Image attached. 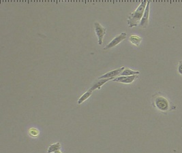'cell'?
Listing matches in <instances>:
<instances>
[{
    "label": "cell",
    "instance_id": "6da1fadb",
    "mask_svg": "<svg viewBox=\"0 0 182 153\" xmlns=\"http://www.w3.org/2000/svg\"><path fill=\"white\" fill-rule=\"evenodd\" d=\"M147 1H142L138 8L136 9L135 12L130 14L128 18V25L130 27H136L139 25L141 20L142 19L143 14L145 12V8H146Z\"/></svg>",
    "mask_w": 182,
    "mask_h": 153
},
{
    "label": "cell",
    "instance_id": "7a4b0ae2",
    "mask_svg": "<svg viewBox=\"0 0 182 153\" xmlns=\"http://www.w3.org/2000/svg\"><path fill=\"white\" fill-rule=\"evenodd\" d=\"M153 104L156 108L163 112H167L170 109V104L167 98L156 94L153 97Z\"/></svg>",
    "mask_w": 182,
    "mask_h": 153
},
{
    "label": "cell",
    "instance_id": "3957f363",
    "mask_svg": "<svg viewBox=\"0 0 182 153\" xmlns=\"http://www.w3.org/2000/svg\"><path fill=\"white\" fill-rule=\"evenodd\" d=\"M94 29L95 34L98 37V42L99 45H102L104 36L106 34V29L102 26L98 22H95L94 23Z\"/></svg>",
    "mask_w": 182,
    "mask_h": 153
},
{
    "label": "cell",
    "instance_id": "277c9868",
    "mask_svg": "<svg viewBox=\"0 0 182 153\" xmlns=\"http://www.w3.org/2000/svg\"><path fill=\"white\" fill-rule=\"evenodd\" d=\"M126 36H127L126 33L122 32V33H120L119 35L116 36L114 39H113V40L104 48V50H108L109 49H111V48L116 46L119 44L120 42H122L124 39H126Z\"/></svg>",
    "mask_w": 182,
    "mask_h": 153
},
{
    "label": "cell",
    "instance_id": "5b68a950",
    "mask_svg": "<svg viewBox=\"0 0 182 153\" xmlns=\"http://www.w3.org/2000/svg\"><path fill=\"white\" fill-rule=\"evenodd\" d=\"M125 67H122L118 69L111 70L110 72L106 73L105 74L102 75L100 77H99V79H106V78H115L118 76H120V74H122V72L124 70Z\"/></svg>",
    "mask_w": 182,
    "mask_h": 153
},
{
    "label": "cell",
    "instance_id": "8992f818",
    "mask_svg": "<svg viewBox=\"0 0 182 153\" xmlns=\"http://www.w3.org/2000/svg\"><path fill=\"white\" fill-rule=\"evenodd\" d=\"M150 2L149 1L147 2L146 8H145V12L143 14V16L142 17V19L141 20L139 25L138 26L140 27H143V28H146V27L148 26L149 25V5H150Z\"/></svg>",
    "mask_w": 182,
    "mask_h": 153
},
{
    "label": "cell",
    "instance_id": "52a82bcc",
    "mask_svg": "<svg viewBox=\"0 0 182 153\" xmlns=\"http://www.w3.org/2000/svg\"><path fill=\"white\" fill-rule=\"evenodd\" d=\"M137 78L138 75H135V76H118L113 79V81L124 84H130L132 83L136 78Z\"/></svg>",
    "mask_w": 182,
    "mask_h": 153
},
{
    "label": "cell",
    "instance_id": "ba28073f",
    "mask_svg": "<svg viewBox=\"0 0 182 153\" xmlns=\"http://www.w3.org/2000/svg\"><path fill=\"white\" fill-rule=\"evenodd\" d=\"M114 78H106V79H100L98 81H97L96 83H95L94 84L92 87H91L90 89L92 91H94L96 89L100 90L101 88V86L102 85H104L106 83H107L108 81L111 80H113Z\"/></svg>",
    "mask_w": 182,
    "mask_h": 153
},
{
    "label": "cell",
    "instance_id": "9c48e42d",
    "mask_svg": "<svg viewBox=\"0 0 182 153\" xmlns=\"http://www.w3.org/2000/svg\"><path fill=\"white\" fill-rule=\"evenodd\" d=\"M138 74H140V72L138 71H134L131 69H129V68H125L119 76H130Z\"/></svg>",
    "mask_w": 182,
    "mask_h": 153
},
{
    "label": "cell",
    "instance_id": "30bf717a",
    "mask_svg": "<svg viewBox=\"0 0 182 153\" xmlns=\"http://www.w3.org/2000/svg\"><path fill=\"white\" fill-rule=\"evenodd\" d=\"M92 92L93 91H91L90 89L88 90L87 91H86V92L84 93V94L83 95H81L80 98H79V100H78V104H81L82 103L84 102L85 101V100H87L89 97H90L91 95H92Z\"/></svg>",
    "mask_w": 182,
    "mask_h": 153
},
{
    "label": "cell",
    "instance_id": "8fae6325",
    "mask_svg": "<svg viewBox=\"0 0 182 153\" xmlns=\"http://www.w3.org/2000/svg\"><path fill=\"white\" fill-rule=\"evenodd\" d=\"M61 148V144L60 142H57L55 144H53L49 147L47 150L48 153H53L55 151H58V150H60Z\"/></svg>",
    "mask_w": 182,
    "mask_h": 153
},
{
    "label": "cell",
    "instance_id": "7c38bea8",
    "mask_svg": "<svg viewBox=\"0 0 182 153\" xmlns=\"http://www.w3.org/2000/svg\"><path fill=\"white\" fill-rule=\"evenodd\" d=\"M129 40L131 43H132L134 45L136 46H138L140 45L141 42L142 41V38L138 37L137 36H131L129 38Z\"/></svg>",
    "mask_w": 182,
    "mask_h": 153
},
{
    "label": "cell",
    "instance_id": "4fadbf2b",
    "mask_svg": "<svg viewBox=\"0 0 182 153\" xmlns=\"http://www.w3.org/2000/svg\"><path fill=\"white\" fill-rule=\"evenodd\" d=\"M29 134L30 135L31 137H37L39 135V131L38 129H35V128H31L29 130Z\"/></svg>",
    "mask_w": 182,
    "mask_h": 153
},
{
    "label": "cell",
    "instance_id": "5bb4252c",
    "mask_svg": "<svg viewBox=\"0 0 182 153\" xmlns=\"http://www.w3.org/2000/svg\"><path fill=\"white\" fill-rule=\"evenodd\" d=\"M177 71H178L179 74L182 75V61H179L178 63V67H177Z\"/></svg>",
    "mask_w": 182,
    "mask_h": 153
},
{
    "label": "cell",
    "instance_id": "9a60e30c",
    "mask_svg": "<svg viewBox=\"0 0 182 153\" xmlns=\"http://www.w3.org/2000/svg\"><path fill=\"white\" fill-rule=\"evenodd\" d=\"M53 153H63V152H61L60 150H58V151H55V152H54Z\"/></svg>",
    "mask_w": 182,
    "mask_h": 153
}]
</instances>
